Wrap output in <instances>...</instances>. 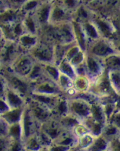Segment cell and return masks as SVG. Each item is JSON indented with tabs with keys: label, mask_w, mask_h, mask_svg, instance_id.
Listing matches in <instances>:
<instances>
[{
	"label": "cell",
	"mask_w": 120,
	"mask_h": 151,
	"mask_svg": "<svg viewBox=\"0 0 120 151\" xmlns=\"http://www.w3.org/2000/svg\"><path fill=\"white\" fill-rule=\"evenodd\" d=\"M40 37L38 35L24 32L17 38L16 42L24 53H28L29 50L38 43Z\"/></svg>",
	"instance_id": "13"
},
{
	"label": "cell",
	"mask_w": 120,
	"mask_h": 151,
	"mask_svg": "<svg viewBox=\"0 0 120 151\" xmlns=\"http://www.w3.org/2000/svg\"><path fill=\"white\" fill-rule=\"evenodd\" d=\"M73 19V13L66 10L59 0H53L49 15L48 25H57Z\"/></svg>",
	"instance_id": "9"
},
{
	"label": "cell",
	"mask_w": 120,
	"mask_h": 151,
	"mask_svg": "<svg viewBox=\"0 0 120 151\" xmlns=\"http://www.w3.org/2000/svg\"><path fill=\"white\" fill-rule=\"evenodd\" d=\"M27 105L40 126L53 118L50 109L34 100L29 99L27 101Z\"/></svg>",
	"instance_id": "11"
},
{
	"label": "cell",
	"mask_w": 120,
	"mask_h": 151,
	"mask_svg": "<svg viewBox=\"0 0 120 151\" xmlns=\"http://www.w3.org/2000/svg\"><path fill=\"white\" fill-rule=\"evenodd\" d=\"M86 54H87V52L85 50H81L78 52V53L75 54L71 59L70 60V63L73 66V67H77L78 66L81 65L84 63V61H85V58H86Z\"/></svg>",
	"instance_id": "33"
},
{
	"label": "cell",
	"mask_w": 120,
	"mask_h": 151,
	"mask_svg": "<svg viewBox=\"0 0 120 151\" xmlns=\"http://www.w3.org/2000/svg\"><path fill=\"white\" fill-rule=\"evenodd\" d=\"M108 140L100 134L95 137L93 143L88 150H108Z\"/></svg>",
	"instance_id": "30"
},
{
	"label": "cell",
	"mask_w": 120,
	"mask_h": 151,
	"mask_svg": "<svg viewBox=\"0 0 120 151\" xmlns=\"http://www.w3.org/2000/svg\"><path fill=\"white\" fill-rule=\"evenodd\" d=\"M4 98L5 101H7L9 107H10V109L24 107L27 101L19 93L15 92V91L9 88L8 86H7V88L6 90L5 93H4Z\"/></svg>",
	"instance_id": "14"
},
{
	"label": "cell",
	"mask_w": 120,
	"mask_h": 151,
	"mask_svg": "<svg viewBox=\"0 0 120 151\" xmlns=\"http://www.w3.org/2000/svg\"><path fill=\"white\" fill-rule=\"evenodd\" d=\"M107 122L111 123L120 129V112L115 111Z\"/></svg>",
	"instance_id": "39"
},
{
	"label": "cell",
	"mask_w": 120,
	"mask_h": 151,
	"mask_svg": "<svg viewBox=\"0 0 120 151\" xmlns=\"http://www.w3.org/2000/svg\"><path fill=\"white\" fill-rule=\"evenodd\" d=\"M43 68L42 64L35 62L32 67V70L30 71V74L27 75V78L30 83H33L38 80L40 79L41 78L44 76Z\"/></svg>",
	"instance_id": "29"
},
{
	"label": "cell",
	"mask_w": 120,
	"mask_h": 151,
	"mask_svg": "<svg viewBox=\"0 0 120 151\" xmlns=\"http://www.w3.org/2000/svg\"><path fill=\"white\" fill-rule=\"evenodd\" d=\"M101 135L109 141L111 139L120 136V129L111 123L107 122L104 125Z\"/></svg>",
	"instance_id": "27"
},
{
	"label": "cell",
	"mask_w": 120,
	"mask_h": 151,
	"mask_svg": "<svg viewBox=\"0 0 120 151\" xmlns=\"http://www.w3.org/2000/svg\"><path fill=\"white\" fill-rule=\"evenodd\" d=\"M90 84V79L85 75H77L73 79V87L78 93L88 92Z\"/></svg>",
	"instance_id": "20"
},
{
	"label": "cell",
	"mask_w": 120,
	"mask_h": 151,
	"mask_svg": "<svg viewBox=\"0 0 120 151\" xmlns=\"http://www.w3.org/2000/svg\"><path fill=\"white\" fill-rule=\"evenodd\" d=\"M95 137H96L94 136L90 132L79 137L77 138V142L74 150H88L93 143Z\"/></svg>",
	"instance_id": "21"
},
{
	"label": "cell",
	"mask_w": 120,
	"mask_h": 151,
	"mask_svg": "<svg viewBox=\"0 0 120 151\" xmlns=\"http://www.w3.org/2000/svg\"><path fill=\"white\" fill-rule=\"evenodd\" d=\"M104 68L108 71L120 70V53H111L102 59Z\"/></svg>",
	"instance_id": "19"
},
{
	"label": "cell",
	"mask_w": 120,
	"mask_h": 151,
	"mask_svg": "<svg viewBox=\"0 0 120 151\" xmlns=\"http://www.w3.org/2000/svg\"><path fill=\"white\" fill-rule=\"evenodd\" d=\"M71 22L72 25H73V32H74L75 42L80 46V47L82 50L86 51L87 45L89 44V41L87 40V37H86L84 30H83L81 22L75 19H72Z\"/></svg>",
	"instance_id": "15"
},
{
	"label": "cell",
	"mask_w": 120,
	"mask_h": 151,
	"mask_svg": "<svg viewBox=\"0 0 120 151\" xmlns=\"http://www.w3.org/2000/svg\"><path fill=\"white\" fill-rule=\"evenodd\" d=\"M56 83L62 91L63 94L69 89L73 88V80L62 73L59 74Z\"/></svg>",
	"instance_id": "31"
},
{
	"label": "cell",
	"mask_w": 120,
	"mask_h": 151,
	"mask_svg": "<svg viewBox=\"0 0 120 151\" xmlns=\"http://www.w3.org/2000/svg\"><path fill=\"white\" fill-rule=\"evenodd\" d=\"M24 143V150H43L42 145L38 139V134L32 135L23 141Z\"/></svg>",
	"instance_id": "28"
},
{
	"label": "cell",
	"mask_w": 120,
	"mask_h": 151,
	"mask_svg": "<svg viewBox=\"0 0 120 151\" xmlns=\"http://www.w3.org/2000/svg\"><path fill=\"white\" fill-rule=\"evenodd\" d=\"M40 1L39 0H26L25 2L23 4L22 7H21V13L24 14L33 13L35 9L38 7Z\"/></svg>",
	"instance_id": "32"
},
{
	"label": "cell",
	"mask_w": 120,
	"mask_h": 151,
	"mask_svg": "<svg viewBox=\"0 0 120 151\" xmlns=\"http://www.w3.org/2000/svg\"><path fill=\"white\" fill-rule=\"evenodd\" d=\"M56 65H57L60 73H62L64 75H67V76L72 78L73 80L76 77L77 73L75 68L70 64V61L66 60L65 58L61 59Z\"/></svg>",
	"instance_id": "23"
},
{
	"label": "cell",
	"mask_w": 120,
	"mask_h": 151,
	"mask_svg": "<svg viewBox=\"0 0 120 151\" xmlns=\"http://www.w3.org/2000/svg\"><path fill=\"white\" fill-rule=\"evenodd\" d=\"M24 107L10 109L5 113L2 114L1 116L7 121V124L9 125L15 124V123H18L21 119Z\"/></svg>",
	"instance_id": "22"
},
{
	"label": "cell",
	"mask_w": 120,
	"mask_h": 151,
	"mask_svg": "<svg viewBox=\"0 0 120 151\" xmlns=\"http://www.w3.org/2000/svg\"><path fill=\"white\" fill-rule=\"evenodd\" d=\"M35 61L28 53H21L7 68L20 76L27 78L32 70Z\"/></svg>",
	"instance_id": "8"
},
{
	"label": "cell",
	"mask_w": 120,
	"mask_h": 151,
	"mask_svg": "<svg viewBox=\"0 0 120 151\" xmlns=\"http://www.w3.org/2000/svg\"><path fill=\"white\" fill-rule=\"evenodd\" d=\"M63 7L73 13L81 4V0H59Z\"/></svg>",
	"instance_id": "34"
},
{
	"label": "cell",
	"mask_w": 120,
	"mask_h": 151,
	"mask_svg": "<svg viewBox=\"0 0 120 151\" xmlns=\"http://www.w3.org/2000/svg\"><path fill=\"white\" fill-rule=\"evenodd\" d=\"M90 19L98 29L101 37L112 40L119 32L108 15L92 11Z\"/></svg>",
	"instance_id": "5"
},
{
	"label": "cell",
	"mask_w": 120,
	"mask_h": 151,
	"mask_svg": "<svg viewBox=\"0 0 120 151\" xmlns=\"http://www.w3.org/2000/svg\"><path fill=\"white\" fill-rule=\"evenodd\" d=\"M9 126L10 125L7 124V121L1 116L0 117V136L8 135Z\"/></svg>",
	"instance_id": "38"
},
{
	"label": "cell",
	"mask_w": 120,
	"mask_h": 151,
	"mask_svg": "<svg viewBox=\"0 0 120 151\" xmlns=\"http://www.w3.org/2000/svg\"><path fill=\"white\" fill-rule=\"evenodd\" d=\"M52 1H53L40 2L35 11L32 13L39 25L40 29L46 25H48L49 15H50Z\"/></svg>",
	"instance_id": "12"
},
{
	"label": "cell",
	"mask_w": 120,
	"mask_h": 151,
	"mask_svg": "<svg viewBox=\"0 0 120 151\" xmlns=\"http://www.w3.org/2000/svg\"><path fill=\"white\" fill-rule=\"evenodd\" d=\"M86 52L103 59L108 55L118 51L111 40L100 37L89 43Z\"/></svg>",
	"instance_id": "6"
},
{
	"label": "cell",
	"mask_w": 120,
	"mask_h": 151,
	"mask_svg": "<svg viewBox=\"0 0 120 151\" xmlns=\"http://www.w3.org/2000/svg\"><path fill=\"white\" fill-rule=\"evenodd\" d=\"M10 109L9 105L7 104V101H5L4 98L0 97V115L5 113L7 111H8Z\"/></svg>",
	"instance_id": "40"
},
{
	"label": "cell",
	"mask_w": 120,
	"mask_h": 151,
	"mask_svg": "<svg viewBox=\"0 0 120 151\" xmlns=\"http://www.w3.org/2000/svg\"><path fill=\"white\" fill-rule=\"evenodd\" d=\"M32 92L48 95L63 94L58 84L55 81L44 75L43 78L33 83H31Z\"/></svg>",
	"instance_id": "7"
},
{
	"label": "cell",
	"mask_w": 120,
	"mask_h": 151,
	"mask_svg": "<svg viewBox=\"0 0 120 151\" xmlns=\"http://www.w3.org/2000/svg\"><path fill=\"white\" fill-rule=\"evenodd\" d=\"M108 150H120V136L109 140Z\"/></svg>",
	"instance_id": "37"
},
{
	"label": "cell",
	"mask_w": 120,
	"mask_h": 151,
	"mask_svg": "<svg viewBox=\"0 0 120 151\" xmlns=\"http://www.w3.org/2000/svg\"><path fill=\"white\" fill-rule=\"evenodd\" d=\"M92 15V10L85 4L81 3L79 7L73 13V19L78 21L90 19Z\"/></svg>",
	"instance_id": "25"
},
{
	"label": "cell",
	"mask_w": 120,
	"mask_h": 151,
	"mask_svg": "<svg viewBox=\"0 0 120 151\" xmlns=\"http://www.w3.org/2000/svg\"><path fill=\"white\" fill-rule=\"evenodd\" d=\"M0 72L4 77L7 86L19 93L27 101L32 93L31 83L27 80V78L17 75L7 68L5 70H1Z\"/></svg>",
	"instance_id": "2"
},
{
	"label": "cell",
	"mask_w": 120,
	"mask_h": 151,
	"mask_svg": "<svg viewBox=\"0 0 120 151\" xmlns=\"http://www.w3.org/2000/svg\"><path fill=\"white\" fill-rule=\"evenodd\" d=\"M108 75L112 90L116 96H120V70L108 71Z\"/></svg>",
	"instance_id": "24"
},
{
	"label": "cell",
	"mask_w": 120,
	"mask_h": 151,
	"mask_svg": "<svg viewBox=\"0 0 120 151\" xmlns=\"http://www.w3.org/2000/svg\"><path fill=\"white\" fill-rule=\"evenodd\" d=\"M54 44L40 38L38 43L29 50L28 53L35 62L42 64L54 63Z\"/></svg>",
	"instance_id": "3"
},
{
	"label": "cell",
	"mask_w": 120,
	"mask_h": 151,
	"mask_svg": "<svg viewBox=\"0 0 120 151\" xmlns=\"http://www.w3.org/2000/svg\"><path fill=\"white\" fill-rule=\"evenodd\" d=\"M3 38H4V35H3L2 30H1V29L0 28V41H1Z\"/></svg>",
	"instance_id": "43"
},
{
	"label": "cell",
	"mask_w": 120,
	"mask_h": 151,
	"mask_svg": "<svg viewBox=\"0 0 120 151\" xmlns=\"http://www.w3.org/2000/svg\"><path fill=\"white\" fill-rule=\"evenodd\" d=\"M120 6V0H106V15H108Z\"/></svg>",
	"instance_id": "36"
},
{
	"label": "cell",
	"mask_w": 120,
	"mask_h": 151,
	"mask_svg": "<svg viewBox=\"0 0 120 151\" xmlns=\"http://www.w3.org/2000/svg\"><path fill=\"white\" fill-rule=\"evenodd\" d=\"M80 22H81V26H82L83 30L85 33L86 37L88 40L89 43L90 42L94 41L95 40H98V38L101 37L98 29H97V27H95V25L90 18V19L84 20L83 21H80Z\"/></svg>",
	"instance_id": "18"
},
{
	"label": "cell",
	"mask_w": 120,
	"mask_h": 151,
	"mask_svg": "<svg viewBox=\"0 0 120 151\" xmlns=\"http://www.w3.org/2000/svg\"><path fill=\"white\" fill-rule=\"evenodd\" d=\"M44 75L47 78H50L52 81L56 82L59 76L60 72L58 69L57 65L55 63H48V64H43Z\"/></svg>",
	"instance_id": "26"
},
{
	"label": "cell",
	"mask_w": 120,
	"mask_h": 151,
	"mask_svg": "<svg viewBox=\"0 0 120 151\" xmlns=\"http://www.w3.org/2000/svg\"><path fill=\"white\" fill-rule=\"evenodd\" d=\"M88 93L91 96L98 99H102L115 94L109 82L108 71L106 69L98 78L91 81Z\"/></svg>",
	"instance_id": "4"
},
{
	"label": "cell",
	"mask_w": 120,
	"mask_h": 151,
	"mask_svg": "<svg viewBox=\"0 0 120 151\" xmlns=\"http://www.w3.org/2000/svg\"><path fill=\"white\" fill-rule=\"evenodd\" d=\"M21 21H22L25 32H29V33L34 34V35H39L40 27L33 13H30L24 14L22 18H21Z\"/></svg>",
	"instance_id": "17"
},
{
	"label": "cell",
	"mask_w": 120,
	"mask_h": 151,
	"mask_svg": "<svg viewBox=\"0 0 120 151\" xmlns=\"http://www.w3.org/2000/svg\"><path fill=\"white\" fill-rule=\"evenodd\" d=\"M115 107H116V111L120 112V96H117L115 100Z\"/></svg>",
	"instance_id": "41"
},
{
	"label": "cell",
	"mask_w": 120,
	"mask_h": 151,
	"mask_svg": "<svg viewBox=\"0 0 120 151\" xmlns=\"http://www.w3.org/2000/svg\"><path fill=\"white\" fill-rule=\"evenodd\" d=\"M92 1H94V0H81V2H82V4L87 5V4H89L90 3L92 2Z\"/></svg>",
	"instance_id": "42"
},
{
	"label": "cell",
	"mask_w": 120,
	"mask_h": 151,
	"mask_svg": "<svg viewBox=\"0 0 120 151\" xmlns=\"http://www.w3.org/2000/svg\"><path fill=\"white\" fill-rule=\"evenodd\" d=\"M90 117L94 120L100 123L106 124L107 123V119L104 112L102 102L98 98H94L91 103V112Z\"/></svg>",
	"instance_id": "16"
},
{
	"label": "cell",
	"mask_w": 120,
	"mask_h": 151,
	"mask_svg": "<svg viewBox=\"0 0 120 151\" xmlns=\"http://www.w3.org/2000/svg\"><path fill=\"white\" fill-rule=\"evenodd\" d=\"M95 97L91 96L88 92L78 93L73 97H67L68 112L74 115L82 122L90 116L91 103Z\"/></svg>",
	"instance_id": "1"
},
{
	"label": "cell",
	"mask_w": 120,
	"mask_h": 151,
	"mask_svg": "<svg viewBox=\"0 0 120 151\" xmlns=\"http://www.w3.org/2000/svg\"><path fill=\"white\" fill-rule=\"evenodd\" d=\"M40 2H44V1H53V0H39Z\"/></svg>",
	"instance_id": "44"
},
{
	"label": "cell",
	"mask_w": 120,
	"mask_h": 151,
	"mask_svg": "<svg viewBox=\"0 0 120 151\" xmlns=\"http://www.w3.org/2000/svg\"><path fill=\"white\" fill-rule=\"evenodd\" d=\"M71 132H73V134H74L77 138H78V137H79L82 136V135H84V134H85L90 132V131H89L88 128H87L85 125L81 122V123H80V124H77L76 126H75V127L72 129Z\"/></svg>",
	"instance_id": "35"
},
{
	"label": "cell",
	"mask_w": 120,
	"mask_h": 151,
	"mask_svg": "<svg viewBox=\"0 0 120 151\" xmlns=\"http://www.w3.org/2000/svg\"><path fill=\"white\" fill-rule=\"evenodd\" d=\"M86 75L91 81L98 78L105 70L102 59L87 53L84 63Z\"/></svg>",
	"instance_id": "10"
}]
</instances>
